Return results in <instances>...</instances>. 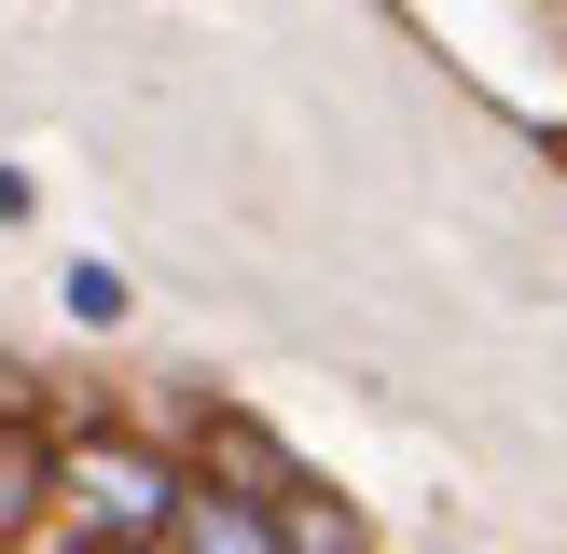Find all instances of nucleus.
I'll return each instance as SVG.
<instances>
[{"instance_id":"f257e3e1","label":"nucleus","mask_w":567,"mask_h":554,"mask_svg":"<svg viewBox=\"0 0 567 554\" xmlns=\"http://www.w3.org/2000/svg\"><path fill=\"white\" fill-rule=\"evenodd\" d=\"M55 485L83 499V526H97V541H166V513H181V471H166L153 443H125V430L55 443Z\"/></svg>"},{"instance_id":"f03ea898","label":"nucleus","mask_w":567,"mask_h":554,"mask_svg":"<svg viewBox=\"0 0 567 554\" xmlns=\"http://www.w3.org/2000/svg\"><path fill=\"white\" fill-rule=\"evenodd\" d=\"M166 541H181V554H277V499H249V485H181Z\"/></svg>"},{"instance_id":"7ed1b4c3","label":"nucleus","mask_w":567,"mask_h":554,"mask_svg":"<svg viewBox=\"0 0 567 554\" xmlns=\"http://www.w3.org/2000/svg\"><path fill=\"white\" fill-rule=\"evenodd\" d=\"M277 554H374V526H360L332 485H305V471H291V485H277Z\"/></svg>"},{"instance_id":"20e7f679","label":"nucleus","mask_w":567,"mask_h":554,"mask_svg":"<svg viewBox=\"0 0 567 554\" xmlns=\"http://www.w3.org/2000/svg\"><path fill=\"white\" fill-rule=\"evenodd\" d=\"M42 499H55V443L28 430V416H0V541H28Z\"/></svg>"},{"instance_id":"39448f33","label":"nucleus","mask_w":567,"mask_h":554,"mask_svg":"<svg viewBox=\"0 0 567 554\" xmlns=\"http://www.w3.org/2000/svg\"><path fill=\"white\" fill-rule=\"evenodd\" d=\"M194 485H249V499H277V485H291V458H277L249 416H208V471H194Z\"/></svg>"},{"instance_id":"423d86ee","label":"nucleus","mask_w":567,"mask_h":554,"mask_svg":"<svg viewBox=\"0 0 567 554\" xmlns=\"http://www.w3.org/2000/svg\"><path fill=\"white\" fill-rule=\"evenodd\" d=\"M70 319L111 332V319H125V277H111V264H70Z\"/></svg>"},{"instance_id":"0eeeda50","label":"nucleus","mask_w":567,"mask_h":554,"mask_svg":"<svg viewBox=\"0 0 567 554\" xmlns=\"http://www.w3.org/2000/svg\"><path fill=\"white\" fill-rule=\"evenodd\" d=\"M83 554H153V541H83Z\"/></svg>"}]
</instances>
